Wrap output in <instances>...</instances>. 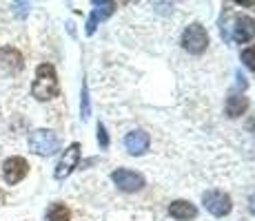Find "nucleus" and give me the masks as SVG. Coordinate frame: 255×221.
I'll return each mask as SVG.
<instances>
[{
	"instance_id": "obj_1",
	"label": "nucleus",
	"mask_w": 255,
	"mask_h": 221,
	"mask_svg": "<svg viewBox=\"0 0 255 221\" xmlns=\"http://www.w3.org/2000/svg\"><path fill=\"white\" fill-rule=\"evenodd\" d=\"M60 93V84H58V75H56V69L49 62H42L36 69V80L31 84V95L40 102L53 100V97Z\"/></svg>"
},
{
	"instance_id": "obj_2",
	"label": "nucleus",
	"mask_w": 255,
	"mask_h": 221,
	"mask_svg": "<svg viewBox=\"0 0 255 221\" xmlns=\"http://www.w3.org/2000/svg\"><path fill=\"white\" fill-rule=\"evenodd\" d=\"M60 148V137L49 129H38L29 135V150L36 155L49 157Z\"/></svg>"
},
{
	"instance_id": "obj_3",
	"label": "nucleus",
	"mask_w": 255,
	"mask_h": 221,
	"mask_svg": "<svg viewBox=\"0 0 255 221\" xmlns=\"http://www.w3.org/2000/svg\"><path fill=\"white\" fill-rule=\"evenodd\" d=\"M182 47H184V51L191 53V56H200V53H204L207 51V47H209L207 29H204L200 22L189 24V27L184 29V33H182Z\"/></svg>"
},
{
	"instance_id": "obj_4",
	"label": "nucleus",
	"mask_w": 255,
	"mask_h": 221,
	"mask_svg": "<svg viewBox=\"0 0 255 221\" xmlns=\"http://www.w3.org/2000/svg\"><path fill=\"white\" fill-rule=\"evenodd\" d=\"M202 204L213 217H227L233 208L231 197L227 193H222V190H207L202 195Z\"/></svg>"
},
{
	"instance_id": "obj_5",
	"label": "nucleus",
	"mask_w": 255,
	"mask_h": 221,
	"mask_svg": "<svg viewBox=\"0 0 255 221\" xmlns=\"http://www.w3.org/2000/svg\"><path fill=\"white\" fill-rule=\"evenodd\" d=\"M111 181L118 186L120 190L125 193H135V190H142L144 188V177L135 170H129V168H118L111 173Z\"/></svg>"
},
{
	"instance_id": "obj_6",
	"label": "nucleus",
	"mask_w": 255,
	"mask_h": 221,
	"mask_svg": "<svg viewBox=\"0 0 255 221\" xmlns=\"http://www.w3.org/2000/svg\"><path fill=\"white\" fill-rule=\"evenodd\" d=\"M78 161H80V144L73 142V144H69L65 148V153H62L60 161H58V166H56L53 177H56V179H65V177H69L73 173V168L78 166Z\"/></svg>"
},
{
	"instance_id": "obj_7",
	"label": "nucleus",
	"mask_w": 255,
	"mask_h": 221,
	"mask_svg": "<svg viewBox=\"0 0 255 221\" xmlns=\"http://www.w3.org/2000/svg\"><path fill=\"white\" fill-rule=\"evenodd\" d=\"M29 173V164L22 157H9L2 164V177L9 186H16L18 181H22Z\"/></svg>"
},
{
	"instance_id": "obj_8",
	"label": "nucleus",
	"mask_w": 255,
	"mask_h": 221,
	"mask_svg": "<svg viewBox=\"0 0 255 221\" xmlns=\"http://www.w3.org/2000/svg\"><path fill=\"white\" fill-rule=\"evenodd\" d=\"M0 69L7 73H20L24 69L22 53L13 47H2L0 49Z\"/></svg>"
},
{
	"instance_id": "obj_9",
	"label": "nucleus",
	"mask_w": 255,
	"mask_h": 221,
	"mask_svg": "<svg viewBox=\"0 0 255 221\" xmlns=\"http://www.w3.org/2000/svg\"><path fill=\"white\" fill-rule=\"evenodd\" d=\"M116 7H118L116 2H93V11H91L89 20H87V36H93L98 22L107 20V18L116 11Z\"/></svg>"
},
{
	"instance_id": "obj_10",
	"label": "nucleus",
	"mask_w": 255,
	"mask_h": 221,
	"mask_svg": "<svg viewBox=\"0 0 255 221\" xmlns=\"http://www.w3.org/2000/svg\"><path fill=\"white\" fill-rule=\"evenodd\" d=\"M149 144H151V137H149V133L146 131H131L129 135L125 137V146H127V150H129L131 155H142V153H146L149 150Z\"/></svg>"
},
{
	"instance_id": "obj_11",
	"label": "nucleus",
	"mask_w": 255,
	"mask_h": 221,
	"mask_svg": "<svg viewBox=\"0 0 255 221\" xmlns=\"http://www.w3.org/2000/svg\"><path fill=\"white\" fill-rule=\"evenodd\" d=\"M253 38H255V20L251 16H240L233 27V40L244 44V42H251Z\"/></svg>"
},
{
	"instance_id": "obj_12",
	"label": "nucleus",
	"mask_w": 255,
	"mask_h": 221,
	"mask_svg": "<svg viewBox=\"0 0 255 221\" xmlns=\"http://www.w3.org/2000/svg\"><path fill=\"white\" fill-rule=\"evenodd\" d=\"M169 215L173 219H178V221H189V219L198 217V208H195L191 201H186V199H175L173 204L169 206Z\"/></svg>"
},
{
	"instance_id": "obj_13",
	"label": "nucleus",
	"mask_w": 255,
	"mask_h": 221,
	"mask_svg": "<svg viewBox=\"0 0 255 221\" xmlns=\"http://www.w3.org/2000/svg\"><path fill=\"white\" fill-rule=\"evenodd\" d=\"M224 109H227V115L229 117H240V115H244L249 109V97H244V95H240V93H231V95L227 97V104H224Z\"/></svg>"
},
{
	"instance_id": "obj_14",
	"label": "nucleus",
	"mask_w": 255,
	"mask_h": 221,
	"mask_svg": "<svg viewBox=\"0 0 255 221\" xmlns=\"http://www.w3.org/2000/svg\"><path fill=\"white\" fill-rule=\"evenodd\" d=\"M45 219H47V221H69V219H71V213H69V208H67L65 204L56 201V204H51V206L47 208Z\"/></svg>"
},
{
	"instance_id": "obj_15",
	"label": "nucleus",
	"mask_w": 255,
	"mask_h": 221,
	"mask_svg": "<svg viewBox=\"0 0 255 221\" xmlns=\"http://www.w3.org/2000/svg\"><path fill=\"white\" fill-rule=\"evenodd\" d=\"M80 115H82V120H89V115H91V104H89V88H87V82H82V97H80Z\"/></svg>"
},
{
	"instance_id": "obj_16",
	"label": "nucleus",
	"mask_w": 255,
	"mask_h": 221,
	"mask_svg": "<svg viewBox=\"0 0 255 221\" xmlns=\"http://www.w3.org/2000/svg\"><path fill=\"white\" fill-rule=\"evenodd\" d=\"M242 62L247 69H251V71H255V44H251V47H247L242 51Z\"/></svg>"
},
{
	"instance_id": "obj_17",
	"label": "nucleus",
	"mask_w": 255,
	"mask_h": 221,
	"mask_svg": "<svg viewBox=\"0 0 255 221\" xmlns=\"http://www.w3.org/2000/svg\"><path fill=\"white\" fill-rule=\"evenodd\" d=\"M98 142H100L102 148H107V146H109V135H107L105 124H98Z\"/></svg>"
},
{
	"instance_id": "obj_18",
	"label": "nucleus",
	"mask_w": 255,
	"mask_h": 221,
	"mask_svg": "<svg viewBox=\"0 0 255 221\" xmlns=\"http://www.w3.org/2000/svg\"><path fill=\"white\" fill-rule=\"evenodd\" d=\"M249 210H251V213L255 215V193L251 195V199H249Z\"/></svg>"
},
{
	"instance_id": "obj_19",
	"label": "nucleus",
	"mask_w": 255,
	"mask_h": 221,
	"mask_svg": "<svg viewBox=\"0 0 255 221\" xmlns=\"http://www.w3.org/2000/svg\"><path fill=\"white\" fill-rule=\"evenodd\" d=\"M249 129H251V133L255 135V120H251V122H249Z\"/></svg>"
}]
</instances>
